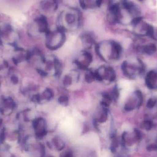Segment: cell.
I'll return each mask as SVG.
<instances>
[{
	"mask_svg": "<svg viewBox=\"0 0 157 157\" xmlns=\"http://www.w3.org/2000/svg\"><path fill=\"white\" fill-rule=\"evenodd\" d=\"M102 97H103V98H102V100L101 102V105L103 107H105V108L109 107L110 105L112 100L111 97L108 94H103L102 95Z\"/></svg>",
	"mask_w": 157,
	"mask_h": 157,
	"instance_id": "20",
	"label": "cell"
},
{
	"mask_svg": "<svg viewBox=\"0 0 157 157\" xmlns=\"http://www.w3.org/2000/svg\"><path fill=\"white\" fill-rule=\"evenodd\" d=\"M48 22L44 15L38 17L28 27V33L32 37H39L49 30Z\"/></svg>",
	"mask_w": 157,
	"mask_h": 157,
	"instance_id": "4",
	"label": "cell"
},
{
	"mask_svg": "<svg viewBox=\"0 0 157 157\" xmlns=\"http://www.w3.org/2000/svg\"><path fill=\"white\" fill-rule=\"evenodd\" d=\"M154 127V123L150 120H145L141 124L142 129L145 131H149Z\"/></svg>",
	"mask_w": 157,
	"mask_h": 157,
	"instance_id": "19",
	"label": "cell"
},
{
	"mask_svg": "<svg viewBox=\"0 0 157 157\" xmlns=\"http://www.w3.org/2000/svg\"><path fill=\"white\" fill-rule=\"evenodd\" d=\"M72 82V80L71 77L70 76H66L63 80V84L65 86L68 87L71 85Z\"/></svg>",
	"mask_w": 157,
	"mask_h": 157,
	"instance_id": "26",
	"label": "cell"
},
{
	"mask_svg": "<svg viewBox=\"0 0 157 157\" xmlns=\"http://www.w3.org/2000/svg\"><path fill=\"white\" fill-rule=\"evenodd\" d=\"M53 92L49 88H48L47 90H45V92L43 93L44 98L48 100H49L51 99H52V98L53 97Z\"/></svg>",
	"mask_w": 157,
	"mask_h": 157,
	"instance_id": "24",
	"label": "cell"
},
{
	"mask_svg": "<svg viewBox=\"0 0 157 157\" xmlns=\"http://www.w3.org/2000/svg\"><path fill=\"white\" fill-rule=\"evenodd\" d=\"M80 40L82 45L86 49H90L92 48L95 44V38L93 35L89 32H85L80 36Z\"/></svg>",
	"mask_w": 157,
	"mask_h": 157,
	"instance_id": "16",
	"label": "cell"
},
{
	"mask_svg": "<svg viewBox=\"0 0 157 157\" xmlns=\"http://www.w3.org/2000/svg\"><path fill=\"white\" fill-rule=\"evenodd\" d=\"M108 117V110L105 107H103V110L101 112L99 117L97 119V122L104 123L107 121Z\"/></svg>",
	"mask_w": 157,
	"mask_h": 157,
	"instance_id": "18",
	"label": "cell"
},
{
	"mask_svg": "<svg viewBox=\"0 0 157 157\" xmlns=\"http://www.w3.org/2000/svg\"><path fill=\"white\" fill-rule=\"evenodd\" d=\"M143 96L140 90H136L133 92L127 99L124 105V109L128 112L132 111L139 108L143 102Z\"/></svg>",
	"mask_w": 157,
	"mask_h": 157,
	"instance_id": "8",
	"label": "cell"
},
{
	"mask_svg": "<svg viewBox=\"0 0 157 157\" xmlns=\"http://www.w3.org/2000/svg\"><path fill=\"white\" fill-rule=\"evenodd\" d=\"M81 24V12L77 8H66L61 12L58 18V27L65 32L77 30Z\"/></svg>",
	"mask_w": 157,
	"mask_h": 157,
	"instance_id": "1",
	"label": "cell"
},
{
	"mask_svg": "<svg viewBox=\"0 0 157 157\" xmlns=\"http://www.w3.org/2000/svg\"><path fill=\"white\" fill-rule=\"evenodd\" d=\"M157 103V100L155 98H151L148 100L147 103V108L152 109L155 106Z\"/></svg>",
	"mask_w": 157,
	"mask_h": 157,
	"instance_id": "23",
	"label": "cell"
},
{
	"mask_svg": "<svg viewBox=\"0 0 157 157\" xmlns=\"http://www.w3.org/2000/svg\"><path fill=\"white\" fill-rule=\"evenodd\" d=\"M18 40L17 32L10 24L0 25V44L14 45Z\"/></svg>",
	"mask_w": 157,
	"mask_h": 157,
	"instance_id": "6",
	"label": "cell"
},
{
	"mask_svg": "<svg viewBox=\"0 0 157 157\" xmlns=\"http://www.w3.org/2000/svg\"><path fill=\"white\" fill-rule=\"evenodd\" d=\"M92 56L86 51H82L78 53L75 62L80 69H87L89 65L92 62Z\"/></svg>",
	"mask_w": 157,
	"mask_h": 157,
	"instance_id": "11",
	"label": "cell"
},
{
	"mask_svg": "<svg viewBox=\"0 0 157 157\" xmlns=\"http://www.w3.org/2000/svg\"><path fill=\"white\" fill-rule=\"evenodd\" d=\"M119 91H118V88L117 87H115L114 89H113V97L115 100L118 99L119 96Z\"/></svg>",
	"mask_w": 157,
	"mask_h": 157,
	"instance_id": "27",
	"label": "cell"
},
{
	"mask_svg": "<svg viewBox=\"0 0 157 157\" xmlns=\"http://www.w3.org/2000/svg\"><path fill=\"white\" fill-rule=\"evenodd\" d=\"M95 50L101 60L107 61L119 60L121 55L122 48L119 42L107 40L96 44Z\"/></svg>",
	"mask_w": 157,
	"mask_h": 157,
	"instance_id": "2",
	"label": "cell"
},
{
	"mask_svg": "<svg viewBox=\"0 0 157 157\" xmlns=\"http://www.w3.org/2000/svg\"><path fill=\"white\" fill-rule=\"evenodd\" d=\"M95 73L96 79L100 81L106 80L113 82L116 78L115 71L111 67L101 66Z\"/></svg>",
	"mask_w": 157,
	"mask_h": 157,
	"instance_id": "10",
	"label": "cell"
},
{
	"mask_svg": "<svg viewBox=\"0 0 157 157\" xmlns=\"http://www.w3.org/2000/svg\"><path fill=\"white\" fill-rule=\"evenodd\" d=\"M139 51L147 55H152L157 51L156 46L154 43H148L145 44L140 48Z\"/></svg>",
	"mask_w": 157,
	"mask_h": 157,
	"instance_id": "17",
	"label": "cell"
},
{
	"mask_svg": "<svg viewBox=\"0 0 157 157\" xmlns=\"http://www.w3.org/2000/svg\"><path fill=\"white\" fill-rule=\"evenodd\" d=\"M68 101H69V100H68V97L66 96H61L59 99V103L63 106L67 105Z\"/></svg>",
	"mask_w": 157,
	"mask_h": 157,
	"instance_id": "25",
	"label": "cell"
},
{
	"mask_svg": "<svg viewBox=\"0 0 157 157\" xmlns=\"http://www.w3.org/2000/svg\"><path fill=\"white\" fill-rule=\"evenodd\" d=\"M138 1H141V2H142V1H145V0H138Z\"/></svg>",
	"mask_w": 157,
	"mask_h": 157,
	"instance_id": "29",
	"label": "cell"
},
{
	"mask_svg": "<svg viewBox=\"0 0 157 157\" xmlns=\"http://www.w3.org/2000/svg\"><path fill=\"white\" fill-rule=\"evenodd\" d=\"M45 36L46 47L51 50L59 49L66 41L65 31L58 27L53 30L49 29Z\"/></svg>",
	"mask_w": 157,
	"mask_h": 157,
	"instance_id": "3",
	"label": "cell"
},
{
	"mask_svg": "<svg viewBox=\"0 0 157 157\" xmlns=\"http://www.w3.org/2000/svg\"><path fill=\"white\" fill-rule=\"evenodd\" d=\"M53 143L57 150H61L64 148V143L59 137H56L53 139Z\"/></svg>",
	"mask_w": 157,
	"mask_h": 157,
	"instance_id": "21",
	"label": "cell"
},
{
	"mask_svg": "<svg viewBox=\"0 0 157 157\" xmlns=\"http://www.w3.org/2000/svg\"><path fill=\"white\" fill-rule=\"evenodd\" d=\"M145 83L147 88L157 90V70H153L148 72L145 78Z\"/></svg>",
	"mask_w": 157,
	"mask_h": 157,
	"instance_id": "13",
	"label": "cell"
},
{
	"mask_svg": "<svg viewBox=\"0 0 157 157\" xmlns=\"http://www.w3.org/2000/svg\"><path fill=\"white\" fill-rule=\"evenodd\" d=\"M122 69L124 75L134 79L144 72V66L142 61L136 58L132 61H124L122 65Z\"/></svg>",
	"mask_w": 157,
	"mask_h": 157,
	"instance_id": "5",
	"label": "cell"
},
{
	"mask_svg": "<svg viewBox=\"0 0 157 157\" xmlns=\"http://www.w3.org/2000/svg\"><path fill=\"white\" fill-rule=\"evenodd\" d=\"M59 0H42L40 7L42 11L50 13L55 12L59 6Z\"/></svg>",
	"mask_w": 157,
	"mask_h": 157,
	"instance_id": "12",
	"label": "cell"
},
{
	"mask_svg": "<svg viewBox=\"0 0 157 157\" xmlns=\"http://www.w3.org/2000/svg\"><path fill=\"white\" fill-rule=\"evenodd\" d=\"M133 26L134 33L139 37H151L154 27L146 22L142 17L136 19L132 24Z\"/></svg>",
	"mask_w": 157,
	"mask_h": 157,
	"instance_id": "7",
	"label": "cell"
},
{
	"mask_svg": "<svg viewBox=\"0 0 157 157\" xmlns=\"http://www.w3.org/2000/svg\"><path fill=\"white\" fill-rule=\"evenodd\" d=\"M103 0H78L80 7L84 10H89L100 7Z\"/></svg>",
	"mask_w": 157,
	"mask_h": 157,
	"instance_id": "15",
	"label": "cell"
},
{
	"mask_svg": "<svg viewBox=\"0 0 157 157\" xmlns=\"http://www.w3.org/2000/svg\"><path fill=\"white\" fill-rule=\"evenodd\" d=\"M142 135L140 131L134 129L132 133L125 132L122 135V145L124 147H132L139 143Z\"/></svg>",
	"mask_w": 157,
	"mask_h": 157,
	"instance_id": "9",
	"label": "cell"
},
{
	"mask_svg": "<svg viewBox=\"0 0 157 157\" xmlns=\"http://www.w3.org/2000/svg\"><path fill=\"white\" fill-rule=\"evenodd\" d=\"M34 127L36 131V134L40 137H43L47 134V126L45 120L43 119H39L35 120Z\"/></svg>",
	"mask_w": 157,
	"mask_h": 157,
	"instance_id": "14",
	"label": "cell"
},
{
	"mask_svg": "<svg viewBox=\"0 0 157 157\" xmlns=\"http://www.w3.org/2000/svg\"><path fill=\"white\" fill-rule=\"evenodd\" d=\"M85 79L87 83H90L93 82L95 79H96L95 73H93L90 70H87L85 76Z\"/></svg>",
	"mask_w": 157,
	"mask_h": 157,
	"instance_id": "22",
	"label": "cell"
},
{
	"mask_svg": "<svg viewBox=\"0 0 157 157\" xmlns=\"http://www.w3.org/2000/svg\"><path fill=\"white\" fill-rule=\"evenodd\" d=\"M151 37L153 38L155 40L157 41V29H155L154 28L153 32L151 34Z\"/></svg>",
	"mask_w": 157,
	"mask_h": 157,
	"instance_id": "28",
	"label": "cell"
}]
</instances>
